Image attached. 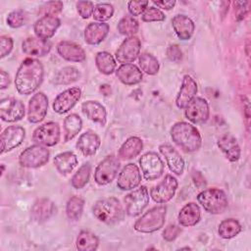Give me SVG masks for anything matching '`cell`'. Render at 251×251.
<instances>
[{"mask_svg":"<svg viewBox=\"0 0 251 251\" xmlns=\"http://www.w3.org/2000/svg\"><path fill=\"white\" fill-rule=\"evenodd\" d=\"M43 75V66L39 60L34 58L25 59L20 65L15 77L17 91L23 95L33 93L41 84Z\"/></svg>","mask_w":251,"mask_h":251,"instance_id":"cell-1","label":"cell"},{"mask_svg":"<svg viewBox=\"0 0 251 251\" xmlns=\"http://www.w3.org/2000/svg\"><path fill=\"white\" fill-rule=\"evenodd\" d=\"M173 141L184 152H195L200 149L202 137L199 130L186 122L176 123L171 128Z\"/></svg>","mask_w":251,"mask_h":251,"instance_id":"cell-2","label":"cell"},{"mask_svg":"<svg viewBox=\"0 0 251 251\" xmlns=\"http://www.w3.org/2000/svg\"><path fill=\"white\" fill-rule=\"evenodd\" d=\"M92 212L99 222L107 225L119 223L125 216L123 206L116 197H107L98 200L93 205Z\"/></svg>","mask_w":251,"mask_h":251,"instance_id":"cell-3","label":"cell"},{"mask_svg":"<svg viewBox=\"0 0 251 251\" xmlns=\"http://www.w3.org/2000/svg\"><path fill=\"white\" fill-rule=\"evenodd\" d=\"M197 201L206 212L213 215L223 214L228 205L226 193L219 188L204 189L197 195Z\"/></svg>","mask_w":251,"mask_h":251,"instance_id":"cell-4","label":"cell"},{"mask_svg":"<svg viewBox=\"0 0 251 251\" xmlns=\"http://www.w3.org/2000/svg\"><path fill=\"white\" fill-rule=\"evenodd\" d=\"M166 206H156L148 210L134 224V229L138 232L150 233L163 227L166 219Z\"/></svg>","mask_w":251,"mask_h":251,"instance_id":"cell-5","label":"cell"},{"mask_svg":"<svg viewBox=\"0 0 251 251\" xmlns=\"http://www.w3.org/2000/svg\"><path fill=\"white\" fill-rule=\"evenodd\" d=\"M49 150L47 147L34 144L25 148L19 156V163L24 168H39L49 160Z\"/></svg>","mask_w":251,"mask_h":251,"instance_id":"cell-6","label":"cell"},{"mask_svg":"<svg viewBox=\"0 0 251 251\" xmlns=\"http://www.w3.org/2000/svg\"><path fill=\"white\" fill-rule=\"evenodd\" d=\"M119 169V158L115 157L114 155L107 156L96 167L94 172V180L99 185H106L111 183L115 179Z\"/></svg>","mask_w":251,"mask_h":251,"instance_id":"cell-7","label":"cell"},{"mask_svg":"<svg viewBox=\"0 0 251 251\" xmlns=\"http://www.w3.org/2000/svg\"><path fill=\"white\" fill-rule=\"evenodd\" d=\"M126 212L130 217H136L143 212L149 203V193L146 186L141 185L126 195Z\"/></svg>","mask_w":251,"mask_h":251,"instance_id":"cell-8","label":"cell"},{"mask_svg":"<svg viewBox=\"0 0 251 251\" xmlns=\"http://www.w3.org/2000/svg\"><path fill=\"white\" fill-rule=\"evenodd\" d=\"M61 130L58 123L48 122L35 128L32 134V139L36 144L45 147L56 145L60 141Z\"/></svg>","mask_w":251,"mask_h":251,"instance_id":"cell-9","label":"cell"},{"mask_svg":"<svg viewBox=\"0 0 251 251\" xmlns=\"http://www.w3.org/2000/svg\"><path fill=\"white\" fill-rule=\"evenodd\" d=\"M139 166L147 180L159 178L164 173V163L155 152H147L139 158Z\"/></svg>","mask_w":251,"mask_h":251,"instance_id":"cell-10","label":"cell"},{"mask_svg":"<svg viewBox=\"0 0 251 251\" xmlns=\"http://www.w3.org/2000/svg\"><path fill=\"white\" fill-rule=\"evenodd\" d=\"M177 188V180L172 175H167L164 179L154 186L150 191V196L154 202L164 204L169 202Z\"/></svg>","mask_w":251,"mask_h":251,"instance_id":"cell-11","label":"cell"},{"mask_svg":"<svg viewBox=\"0 0 251 251\" xmlns=\"http://www.w3.org/2000/svg\"><path fill=\"white\" fill-rule=\"evenodd\" d=\"M184 115L188 121L195 125L204 124L209 119V104L202 97H194L185 107Z\"/></svg>","mask_w":251,"mask_h":251,"instance_id":"cell-12","label":"cell"},{"mask_svg":"<svg viewBox=\"0 0 251 251\" xmlns=\"http://www.w3.org/2000/svg\"><path fill=\"white\" fill-rule=\"evenodd\" d=\"M25 116V105L21 100L5 98L0 101V118L7 123L20 121Z\"/></svg>","mask_w":251,"mask_h":251,"instance_id":"cell-13","label":"cell"},{"mask_svg":"<svg viewBox=\"0 0 251 251\" xmlns=\"http://www.w3.org/2000/svg\"><path fill=\"white\" fill-rule=\"evenodd\" d=\"M141 42L136 36L126 38L117 49L115 56L119 63L129 64L133 62L139 55Z\"/></svg>","mask_w":251,"mask_h":251,"instance_id":"cell-14","label":"cell"},{"mask_svg":"<svg viewBox=\"0 0 251 251\" xmlns=\"http://www.w3.org/2000/svg\"><path fill=\"white\" fill-rule=\"evenodd\" d=\"M81 90L78 87H72L64 90L54 99L53 110L58 114L69 112L80 99Z\"/></svg>","mask_w":251,"mask_h":251,"instance_id":"cell-15","label":"cell"},{"mask_svg":"<svg viewBox=\"0 0 251 251\" xmlns=\"http://www.w3.org/2000/svg\"><path fill=\"white\" fill-rule=\"evenodd\" d=\"M48 109V98L43 92L35 93L28 102L27 120L32 124L40 123L44 120Z\"/></svg>","mask_w":251,"mask_h":251,"instance_id":"cell-16","label":"cell"},{"mask_svg":"<svg viewBox=\"0 0 251 251\" xmlns=\"http://www.w3.org/2000/svg\"><path fill=\"white\" fill-rule=\"evenodd\" d=\"M141 181V175L138 167L129 163L126 165L118 176L117 186L122 190H131L136 188Z\"/></svg>","mask_w":251,"mask_h":251,"instance_id":"cell-17","label":"cell"},{"mask_svg":"<svg viewBox=\"0 0 251 251\" xmlns=\"http://www.w3.org/2000/svg\"><path fill=\"white\" fill-rule=\"evenodd\" d=\"M25 136V130L20 126H10L1 133V154L20 146Z\"/></svg>","mask_w":251,"mask_h":251,"instance_id":"cell-18","label":"cell"},{"mask_svg":"<svg viewBox=\"0 0 251 251\" xmlns=\"http://www.w3.org/2000/svg\"><path fill=\"white\" fill-rule=\"evenodd\" d=\"M60 25H61V22L57 17L44 16L38 19L34 23L33 30L36 37L41 38L43 40H47L55 34Z\"/></svg>","mask_w":251,"mask_h":251,"instance_id":"cell-19","label":"cell"},{"mask_svg":"<svg viewBox=\"0 0 251 251\" xmlns=\"http://www.w3.org/2000/svg\"><path fill=\"white\" fill-rule=\"evenodd\" d=\"M197 93V83L189 75H185L182 78L181 86L177 93L176 104L179 109H184L188 103L195 97Z\"/></svg>","mask_w":251,"mask_h":251,"instance_id":"cell-20","label":"cell"},{"mask_svg":"<svg viewBox=\"0 0 251 251\" xmlns=\"http://www.w3.org/2000/svg\"><path fill=\"white\" fill-rule=\"evenodd\" d=\"M161 154L165 157L171 172L180 176L184 170V160L180 154L170 144H162L159 147Z\"/></svg>","mask_w":251,"mask_h":251,"instance_id":"cell-21","label":"cell"},{"mask_svg":"<svg viewBox=\"0 0 251 251\" xmlns=\"http://www.w3.org/2000/svg\"><path fill=\"white\" fill-rule=\"evenodd\" d=\"M58 54L69 62H83L86 58L84 50L78 44L71 41H61L57 45Z\"/></svg>","mask_w":251,"mask_h":251,"instance_id":"cell-22","label":"cell"},{"mask_svg":"<svg viewBox=\"0 0 251 251\" xmlns=\"http://www.w3.org/2000/svg\"><path fill=\"white\" fill-rule=\"evenodd\" d=\"M51 42L38 37H27L22 43L24 53L35 57H43L51 50Z\"/></svg>","mask_w":251,"mask_h":251,"instance_id":"cell-23","label":"cell"},{"mask_svg":"<svg viewBox=\"0 0 251 251\" xmlns=\"http://www.w3.org/2000/svg\"><path fill=\"white\" fill-rule=\"evenodd\" d=\"M217 144L228 161L236 162L240 158V147L232 134L225 133L221 135Z\"/></svg>","mask_w":251,"mask_h":251,"instance_id":"cell-24","label":"cell"},{"mask_svg":"<svg viewBox=\"0 0 251 251\" xmlns=\"http://www.w3.org/2000/svg\"><path fill=\"white\" fill-rule=\"evenodd\" d=\"M56 213L54 203L47 198H40L36 200L31 208V218L33 221L42 223L49 220Z\"/></svg>","mask_w":251,"mask_h":251,"instance_id":"cell-25","label":"cell"},{"mask_svg":"<svg viewBox=\"0 0 251 251\" xmlns=\"http://www.w3.org/2000/svg\"><path fill=\"white\" fill-rule=\"evenodd\" d=\"M116 75L126 85H134L142 80V73L139 68L133 64H122L116 70Z\"/></svg>","mask_w":251,"mask_h":251,"instance_id":"cell-26","label":"cell"},{"mask_svg":"<svg viewBox=\"0 0 251 251\" xmlns=\"http://www.w3.org/2000/svg\"><path fill=\"white\" fill-rule=\"evenodd\" d=\"M110 26L106 23H90L84 29V40L87 44L97 45L108 35Z\"/></svg>","mask_w":251,"mask_h":251,"instance_id":"cell-27","label":"cell"},{"mask_svg":"<svg viewBox=\"0 0 251 251\" xmlns=\"http://www.w3.org/2000/svg\"><path fill=\"white\" fill-rule=\"evenodd\" d=\"M100 144V137L94 131L87 130L78 137L76 148L84 156H92L97 152Z\"/></svg>","mask_w":251,"mask_h":251,"instance_id":"cell-28","label":"cell"},{"mask_svg":"<svg viewBox=\"0 0 251 251\" xmlns=\"http://www.w3.org/2000/svg\"><path fill=\"white\" fill-rule=\"evenodd\" d=\"M172 25L180 40H188L195 29L193 21L184 15L175 16L172 20Z\"/></svg>","mask_w":251,"mask_h":251,"instance_id":"cell-29","label":"cell"},{"mask_svg":"<svg viewBox=\"0 0 251 251\" xmlns=\"http://www.w3.org/2000/svg\"><path fill=\"white\" fill-rule=\"evenodd\" d=\"M81 110L83 114L92 122L98 123L101 126L106 125L107 112L105 107L98 101L88 100L86 102H83L81 105Z\"/></svg>","mask_w":251,"mask_h":251,"instance_id":"cell-30","label":"cell"},{"mask_svg":"<svg viewBox=\"0 0 251 251\" xmlns=\"http://www.w3.org/2000/svg\"><path fill=\"white\" fill-rule=\"evenodd\" d=\"M201 218V212L199 206L194 202H188L179 211L177 220L182 226H193Z\"/></svg>","mask_w":251,"mask_h":251,"instance_id":"cell-31","label":"cell"},{"mask_svg":"<svg viewBox=\"0 0 251 251\" xmlns=\"http://www.w3.org/2000/svg\"><path fill=\"white\" fill-rule=\"evenodd\" d=\"M143 148L142 140L137 136L127 138L118 151V158L121 160H129L140 154Z\"/></svg>","mask_w":251,"mask_h":251,"instance_id":"cell-32","label":"cell"},{"mask_svg":"<svg viewBox=\"0 0 251 251\" xmlns=\"http://www.w3.org/2000/svg\"><path fill=\"white\" fill-rule=\"evenodd\" d=\"M53 162L58 172L64 176L70 174L78 163L75 154H74L71 151L63 152L56 155L54 157Z\"/></svg>","mask_w":251,"mask_h":251,"instance_id":"cell-33","label":"cell"},{"mask_svg":"<svg viewBox=\"0 0 251 251\" xmlns=\"http://www.w3.org/2000/svg\"><path fill=\"white\" fill-rule=\"evenodd\" d=\"M82 127V121L80 117L76 114H71L64 120V131L65 137L64 141L68 142L73 139Z\"/></svg>","mask_w":251,"mask_h":251,"instance_id":"cell-34","label":"cell"},{"mask_svg":"<svg viewBox=\"0 0 251 251\" xmlns=\"http://www.w3.org/2000/svg\"><path fill=\"white\" fill-rule=\"evenodd\" d=\"M80 77V73L75 67H65L59 70L54 77L52 78V82L56 85L62 84H70L72 82L76 81Z\"/></svg>","mask_w":251,"mask_h":251,"instance_id":"cell-35","label":"cell"},{"mask_svg":"<svg viewBox=\"0 0 251 251\" xmlns=\"http://www.w3.org/2000/svg\"><path fill=\"white\" fill-rule=\"evenodd\" d=\"M95 64L99 72L104 75H111L116 71V61L114 57L106 51H101L96 54Z\"/></svg>","mask_w":251,"mask_h":251,"instance_id":"cell-36","label":"cell"},{"mask_svg":"<svg viewBox=\"0 0 251 251\" xmlns=\"http://www.w3.org/2000/svg\"><path fill=\"white\" fill-rule=\"evenodd\" d=\"M98 238L97 236L88 231V230H82L78 233L75 241L76 248L79 251H93L96 250L98 247Z\"/></svg>","mask_w":251,"mask_h":251,"instance_id":"cell-37","label":"cell"},{"mask_svg":"<svg viewBox=\"0 0 251 251\" xmlns=\"http://www.w3.org/2000/svg\"><path fill=\"white\" fill-rule=\"evenodd\" d=\"M242 227L239 222L235 219H226L220 223L218 233L224 239H229L237 235Z\"/></svg>","mask_w":251,"mask_h":251,"instance_id":"cell-38","label":"cell"},{"mask_svg":"<svg viewBox=\"0 0 251 251\" xmlns=\"http://www.w3.org/2000/svg\"><path fill=\"white\" fill-rule=\"evenodd\" d=\"M84 207V201L81 197L74 195L72 196L66 206V214L67 217L71 221H78L82 215Z\"/></svg>","mask_w":251,"mask_h":251,"instance_id":"cell-39","label":"cell"},{"mask_svg":"<svg viewBox=\"0 0 251 251\" xmlns=\"http://www.w3.org/2000/svg\"><path fill=\"white\" fill-rule=\"evenodd\" d=\"M90 173H91V166L89 163H84L83 165H81L71 179L72 186L75 189L83 188L86 185V183L89 181Z\"/></svg>","mask_w":251,"mask_h":251,"instance_id":"cell-40","label":"cell"},{"mask_svg":"<svg viewBox=\"0 0 251 251\" xmlns=\"http://www.w3.org/2000/svg\"><path fill=\"white\" fill-rule=\"evenodd\" d=\"M138 63L141 70L147 75H154L159 72V62L158 60L149 53H142L139 55Z\"/></svg>","mask_w":251,"mask_h":251,"instance_id":"cell-41","label":"cell"},{"mask_svg":"<svg viewBox=\"0 0 251 251\" xmlns=\"http://www.w3.org/2000/svg\"><path fill=\"white\" fill-rule=\"evenodd\" d=\"M139 24L138 22L131 16H125L122 18L118 24V30L121 34L126 36H133L138 31Z\"/></svg>","mask_w":251,"mask_h":251,"instance_id":"cell-42","label":"cell"},{"mask_svg":"<svg viewBox=\"0 0 251 251\" xmlns=\"http://www.w3.org/2000/svg\"><path fill=\"white\" fill-rule=\"evenodd\" d=\"M114 7L110 3H98L94 6L92 17L99 23L106 22L112 18Z\"/></svg>","mask_w":251,"mask_h":251,"instance_id":"cell-43","label":"cell"},{"mask_svg":"<svg viewBox=\"0 0 251 251\" xmlns=\"http://www.w3.org/2000/svg\"><path fill=\"white\" fill-rule=\"evenodd\" d=\"M63 2L61 1H49L47 3H44L39 8V15L42 17L44 16H55L59 14L63 10Z\"/></svg>","mask_w":251,"mask_h":251,"instance_id":"cell-44","label":"cell"},{"mask_svg":"<svg viewBox=\"0 0 251 251\" xmlns=\"http://www.w3.org/2000/svg\"><path fill=\"white\" fill-rule=\"evenodd\" d=\"M143 22L150 23V22H163L166 19L165 14L156 7H147L144 13L141 16Z\"/></svg>","mask_w":251,"mask_h":251,"instance_id":"cell-45","label":"cell"},{"mask_svg":"<svg viewBox=\"0 0 251 251\" xmlns=\"http://www.w3.org/2000/svg\"><path fill=\"white\" fill-rule=\"evenodd\" d=\"M26 20L25 13L23 10L12 11L7 17V24L13 28H18L25 25Z\"/></svg>","mask_w":251,"mask_h":251,"instance_id":"cell-46","label":"cell"},{"mask_svg":"<svg viewBox=\"0 0 251 251\" xmlns=\"http://www.w3.org/2000/svg\"><path fill=\"white\" fill-rule=\"evenodd\" d=\"M148 1H129L127 3V9L131 16H139L147 9Z\"/></svg>","mask_w":251,"mask_h":251,"instance_id":"cell-47","label":"cell"},{"mask_svg":"<svg viewBox=\"0 0 251 251\" xmlns=\"http://www.w3.org/2000/svg\"><path fill=\"white\" fill-rule=\"evenodd\" d=\"M94 5L91 1H78L76 2V10L82 19H88L92 16Z\"/></svg>","mask_w":251,"mask_h":251,"instance_id":"cell-48","label":"cell"},{"mask_svg":"<svg viewBox=\"0 0 251 251\" xmlns=\"http://www.w3.org/2000/svg\"><path fill=\"white\" fill-rule=\"evenodd\" d=\"M13 39L10 36L2 35L0 37V57L4 58L9 55L13 49Z\"/></svg>","mask_w":251,"mask_h":251,"instance_id":"cell-49","label":"cell"},{"mask_svg":"<svg viewBox=\"0 0 251 251\" xmlns=\"http://www.w3.org/2000/svg\"><path fill=\"white\" fill-rule=\"evenodd\" d=\"M181 232V228L176 225H169L163 231V238L167 241L175 240Z\"/></svg>","mask_w":251,"mask_h":251,"instance_id":"cell-50","label":"cell"},{"mask_svg":"<svg viewBox=\"0 0 251 251\" xmlns=\"http://www.w3.org/2000/svg\"><path fill=\"white\" fill-rule=\"evenodd\" d=\"M167 56H168L169 60H171L175 63H179L182 59V52H181L180 48L178 47V45L173 44L168 47Z\"/></svg>","mask_w":251,"mask_h":251,"instance_id":"cell-51","label":"cell"},{"mask_svg":"<svg viewBox=\"0 0 251 251\" xmlns=\"http://www.w3.org/2000/svg\"><path fill=\"white\" fill-rule=\"evenodd\" d=\"M192 180L198 188H203L206 186V180H205L204 176H202V174L199 172H193Z\"/></svg>","mask_w":251,"mask_h":251,"instance_id":"cell-52","label":"cell"},{"mask_svg":"<svg viewBox=\"0 0 251 251\" xmlns=\"http://www.w3.org/2000/svg\"><path fill=\"white\" fill-rule=\"evenodd\" d=\"M153 4L156 5L159 8L165 9V10H171L174 8V6L176 5V1L175 0H163V1H153Z\"/></svg>","mask_w":251,"mask_h":251,"instance_id":"cell-53","label":"cell"},{"mask_svg":"<svg viewBox=\"0 0 251 251\" xmlns=\"http://www.w3.org/2000/svg\"><path fill=\"white\" fill-rule=\"evenodd\" d=\"M0 78H1V80H0V89L7 88L10 85V82H11L9 75L5 71L1 70L0 71Z\"/></svg>","mask_w":251,"mask_h":251,"instance_id":"cell-54","label":"cell"},{"mask_svg":"<svg viewBox=\"0 0 251 251\" xmlns=\"http://www.w3.org/2000/svg\"><path fill=\"white\" fill-rule=\"evenodd\" d=\"M249 2L244 1V2H238V5H240V7H236L235 9V15L237 17L238 20L243 19V17L245 16L246 12H247V8H245L244 6H246Z\"/></svg>","mask_w":251,"mask_h":251,"instance_id":"cell-55","label":"cell"},{"mask_svg":"<svg viewBox=\"0 0 251 251\" xmlns=\"http://www.w3.org/2000/svg\"><path fill=\"white\" fill-rule=\"evenodd\" d=\"M1 168H2V171H1V174H3V172H4V165H2V166H1Z\"/></svg>","mask_w":251,"mask_h":251,"instance_id":"cell-56","label":"cell"}]
</instances>
